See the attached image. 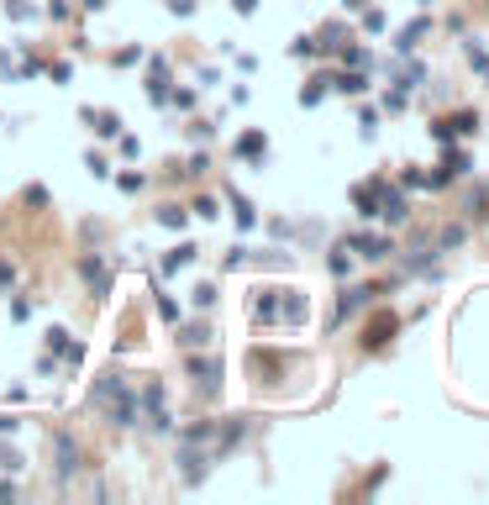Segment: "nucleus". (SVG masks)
<instances>
[{"label": "nucleus", "mask_w": 489, "mask_h": 505, "mask_svg": "<svg viewBox=\"0 0 489 505\" xmlns=\"http://www.w3.org/2000/svg\"><path fill=\"white\" fill-rule=\"evenodd\" d=\"M384 190V184H379ZM379 216H390V221H406V195H394V190H384V211Z\"/></svg>", "instance_id": "obj_1"}, {"label": "nucleus", "mask_w": 489, "mask_h": 505, "mask_svg": "<svg viewBox=\"0 0 489 505\" xmlns=\"http://www.w3.org/2000/svg\"><path fill=\"white\" fill-rule=\"evenodd\" d=\"M237 153H242V158H258V153H268V143H263V132H248V137H242V143H237Z\"/></svg>", "instance_id": "obj_2"}, {"label": "nucleus", "mask_w": 489, "mask_h": 505, "mask_svg": "<svg viewBox=\"0 0 489 505\" xmlns=\"http://www.w3.org/2000/svg\"><path fill=\"white\" fill-rule=\"evenodd\" d=\"M90 127H95L100 137H116V116H111V111H90Z\"/></svg>", "instance_id": "obj_3"}, {"label": "nucleus", "mask_w": 489, "mask_h": 505, "mask_svg": "<svg viewBox=\"0 0 489 505\" xmlns=\"http://www.w3.org/2000/svg\"><path fill=\"white\" fill-rule=\"evenodd\" d=\"M190 264H195V248H190V242H184V248H174V252L163 258V268H190Z\"/></svg>", "instance_id": "obj_4"}, {"label": "nucleus", "mask_w": 489, "mask_h": 505, "mask_svg": "<svg viewBox=\"0 0 489 505\" xmlns=\"http://www.w3.org/2000/svg\"><path fill=\"white\" fill-rule=\"evenodd\" d=\"M358 248H363V258H384V252H394L384 237H358Z\"/></svg>", "instance_id": "obj_5"}, {"label": "nucleus", "mask_w": 489, "mask_h": 505, "mask_svg": "<svg viewBox=\"0 0 489 505\" xmlns=\"http://www.w3.org/2000/svg\"><path fill=\"white\" fill-rule=\"evenodd\" d=\"M337 90H347V95H363V84H369V79H363V74H337Z\"/></svg>", "instance_id": "obj_6"}, {"label": "nucleus", "mask_w": 489, "mask_h": 505, "mask_svg": "<svg viewBox=\"0 0 489 505\" xmlns=\"http://www.w3.org/2000/svg\"><path fill=\"white\" fill-rule=\"evenodd\" d=\"M279 311H284V321H305V311H310V305L300 300V295H289V300L279 305Z\"/></svg>", "instance_id": "obj_7"}, {"label": "nucleus", "mask_w": 489, "mask_h": 505, "mask_svg": "<svg viewBox=\"0 0 489 505\" xmlns=\"http://www.w3.org/2000/svg\"><path fill=\"white\" fill-rule=\"evenodd\" d=\"M369 295H379V289H347V295H342V316H347V311H358Z\"/></svg>", "instance_id": "obj_8"}, {"label": "nucleus", "mask_w": 489, "mask_h": 505, "mask_svg": "<svg viewBox=\"0 0 489 505\" xmlns=\"http://www.w3.org/2000/svg\"><path fill=\"white\" fill-rule=\"evenodd\" d=\"M421 37H426V22H416V26H406V37H400V53H410L421 42Z\"/></svg>", "instance_id": "obj_9"}, {"label": "nucleus", "mask_w": 489, "mask_h": 505, "mask_svg": "<svg viewBox=\"0 0 489 505\" xmlns=\"http://www.w3.org/2000/svg\"><path fill=\"white\" fill-rule=\"evenodd\" d=\"M158 221H163V227H184V211H179V205H163V211H158Z\"/></svg>", "instance_id": "obj_10"}, {"label": "nucleus", "mask_w": 489, "mask_h": 505, "mask_svg": "<svg viewBox=\"0 0 489 505\" xmlns=\"http://www.w3.org/2000/svg\"><path fill=\"white\" fill-rule=\"evenodd\" d=\"M289 53H295V58H316V42H310V37H300V42H295Z\"/></svg>", "instance_id": "obj_11"}, {"label": "nucleus", "mask_w": 489, "mask_h": 505, "mask_svg": "<svg viewBox=\"0 0 489 505\" xmlns=\"http://www.w3.org/2000/svg\"><path fill=\"white\" fill-rule=\"evenodd\" d=\"M468 63H474V69H489V53H484V48H474V42H468Z\"/></svg>", "instance_id": "obj_12"}, {"label": "nucleus", "mask_w": 489, "mask_h": 505, "mask_svg": "<svg viewBox=\"0 0 489 505\" xmlns=\"http://www.w3.org/2000/svg\"><path fill=\"white\" fill-rule=\"evenodd\" d=\"M347 6H363V0H347Z\"/></svg>", "instance_id": "obj_13"}]
</instances>
